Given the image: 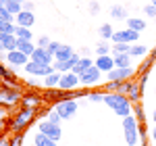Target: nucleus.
<instances>
[{"label":"nucleus","mask_w":156,"mask_h":146,"mask_svg":"<svg viewBox=\"0 0 156 146\" xmlns=\"http://www.w3.org/2000/svg\"><path fill=\"white\" fill-rule=\"evenodd\" d=\"M36 115H37V109H31V107H17L15 113L9 117V123H6V130L11 134H23L25 130L36 121Z\"/></svg>","instance_id":"f257e3e1"},{"label":"nucleus","mask_w":156,"mask_h":146,"mask_svg":"<svg viewBox=\"0 0 156 146\" xmlns=\"http://www.w3.org/2000/svg\"><path fill=\"white\" fill-rule=\"evenodd\" d=\"M104 104L110 107V111L115 115H119L121 119L129 117L133 113V102L129 100L127 94H121V92H106L104 94Z\"/></svg>","instance_id":"f03ea898"},{"label":"nucleus","mask_w":156,"mask_h":146,"mask_svg":"<svg viewBox=\"0 0 156 146\" xmlns=\"http://www.w3.org/2000/svg\"><path fill=\"white\" fill-rule=\"evenodd\" d=\"M25 92H23V84H0V107L4 109H17V104H21Z\"/></svg>","instance_id":"7ed1b4c3"},{"label":"nucleus","mask_w":156,"mask_h":146,"mask_svg":"<svg viewBox=\"0 0 156 146\" xmlns=\"http://www.w3.org/2000/svg\"><path fill=\"white\" fill-rule=\"evenodd\" d=\"M123 136H125L127 146H137V142H140V123L133 115L123 117Z\"/></svg>","instance_id":"20e7f679"},{"label":"nucleus","mask_w":156,"mask_h":146,"mask_svg":"<svg viewBox=\"0 0 156 146\" xmlns=\"http://www.w3.org/2000/svg\"><path fill=\"white\" fill-rule=\"evenodd\" d=\"M135 73H137L135 67H115L112 71L106 73V77H108V82H127V79H133L135 77Z\"/></svg>","instance_id":"39448f33"},{"label":"nucleus","mask_w":156,"mask_h":146,"mask_svg":"<svg viewBox=\"0 0 156 146\" xmlns=\"http://www.w3.org/2000/svg\"><path fill=\"white\" fill-rule=\"evenodd\" d=\"M23 71L27 73V75H34V77H42V79H44L46 75L54 73V67H52V65H42V63L29 61V63L23 67Z\"/></svg>","instance_id":"423d86ee"},{"label":"nucleus","mask_w":156,"mask_h":146,"mask_svg":"<svg viewBox=\"0 0 156 146\" xmlns=\"http://www.w3.org/2000/svg\"><path fill=\"white\" fill-rule=\"evenodd\" d=\"M54 109L58 111V115L62 117V121H67V119H71L73 115L77 113L79 104H77V100H60V102L54 104Z\"/></svg>","instance_id":"0eeeda50"},{"label":"nucleus","mask_w":156,"mask_h":146,"mask_svg":"<svg viewBox=\"0 0 156 146\" xmlns=\"http://www.w3.org/2000/svg\"><path fill=\"white\" fill-rule=\"evenodd\" d=\"M29 61H31V59H29L27 54H23L21 50H11V52H6V63H9V67L15 69V71H17V69H23Z\"/></svg>","instance_id":"6e6552de"},{"label":"nucleus","mask_w":156,"mask_h":146,"mask_svg":"<svg viewBox=\"0 0 156 146\" xmlns=\"http://www.w3.org/2000/svg\"><path fill=\"white\" fill-rule=\"evenodd\" d=\"M37 132H42V134H46L48 138H52V140H56L58 142L60 136H62V130H60L58 123H52L48 121V119H44V121L37 123Z\"/></svg>","instance_id":"1a4fd4ad"},{"label":"nucleus","mask_w":156,"mask_h":146,"mask_svg":"<svg viewBox=\"0 0 156 146\" xmlns=\"http://www.w3.org/2000/svg\"><path fill=\"white\" fill-rule=\"evenodd\" d=\"M102 79V71L98 69L96 65H92L87 71H83L81 75H79V82H81V86L83 88H90V86H96L98 82Z\"/></svg>","instance_id":"9d476101"},{"label":"nucleus","mask_w":156,"mask_h":146,"mask_svg":"<svg viewBox=\"0 0 156 146\" xmlns=\"http://www.w3.org/2000/svg\"><path fill=\"white\" fill-rule=\"evenodd\" d=\"M21 104H23V107H31V109H40V107H44V104H46V100H44V92H37V90L25 92Z\"/></svg>","instance_id":"9b49d317"},{"label":"nucleus","mask_w":156,"mask_h":146,"mask_svg":"<svg viewBox=\"0 0 156 146\" xmlns=\"http://www.w3.org/2000/svg\"><path fill=\"white\" fill-rule=\"evenodd\" d=\"M140 40V34L137 31H133L129 27H125V29H121V31H115L112 34V42H125V44H135Z\"/></svg>","instance_id":"f8f14e48"},{"label":"nucleus","mask_w":156,"mask_h":146,"mask_svg":"<svg viewBox=\"0 0 156 146\" xmlns=\"http://www.w3.org/2000/svg\"><path fill=\"white\" fill-rule=\"evenodd\" d=\"M79 84H81V82H79V75L73 73V71H67V73H62L58 88H60V90H65V92H69V90H75Z\"/></svg>","instance_id":"ddd939ff"},{"label":"nucleus","mask_w":156,"mask_h":146,"mask_svg":"<svg viewBox=\"0 0 156 146\" xmlns=\"http://www.w3.org/2000/svg\"><path fill=\"white\" fill-rule=\"evenodd\" d=\"M0 82H2V84H12V86L21 84L19 77H17V73H15V69L6 67L2 61H0Z\"/></svg>","instance_id":"4468645a"},{"label":"nucleus","mask_w":156,"mask_h":146,"mask_svg":"<svg viewBox=\"0 0 156 146\" xmlns=\"http://www.w3.org/2000/svg\"><path fill=\"white\" fill-rule=\"evenodd\" d=\"M94 65H96L102 73H108V71H112V69H115V57H112V54L96 57V59H94Z\"/></svg>","instance_id":"2eb2a0df"},{"label":"nucleus","mask_w":156,"mask_h":146,"mask_svg":"<svg viewBox=\"0 0 156 146\" xmlns=\"http://www.w3.org/2000/svg\"><path fill=\"white\" fill-rule=\"evenodd\" d=\"M67 98V92L65 90H60V88H50V90H44V100H46V104L52 102V104H56L60 100H65Z\"/></svg>","instance_id":"dca6fc26"},{"label":"nucleus","mask_w":156,"mask_h":146,"mask_svg":"<svg viewBox=\"0 0 156 146\" xmlns=\"http://www.w3.org/2000/svg\"><path fill=\"white\" fill-rule=\"evenodd\" d=\"M79 59H81L79 54H73L69 61H54V63H52V67H54V71H58V73H67V71H71L73 67L77 65Z\"/></svg>","instance_id":"f3484780"},{"label":"nucleus","mask_w":156,"mask_h":146,"mask_svg":"<svg viewBox=\"0 0 156 146\" xmlns=\"http://www.w3.org/2000/svg\"><path fill=\"white\" fill-rule=\"evenodd\" d=\"M31 61L42 63V65H52L54 63V54H50L46 48H36L34 54H31Z\"/></svg>","instance_id":"a211bd4d"},{"label":"nucleus","mask_w":156,"mask_h":146,"mask_svg":"<svg viewBox=\"0 0 156 146\" xmlns=\"http://www.w3.org/2000/svg\"><path fill=\"white\" fill-rule=\"evenodd\" d=\"M34 23H36V15L31 11H21L15 17V25H21V27H29V29H31Z\"/></svg>","instance_id":"6ab92c4d"},{"label":"nucleus","mask_w":156,"mask_h":146,"mask_svg":"<svg viewBox=\"0 0 156 146\" xmlns=\"http://www.w3.org/2000/svg\"><path fill=\"white\" fill-rule=\"evenodd\" d=\"M73 54H75V52H73V48L69 44H60V48L54 52V61H69Z\"/></svg>","instance_id":"aec40b11"},{"label":"nucleus","mask_w":156,"mask_h":146,"mask_svg":"<svg viewBox=\"0 0 156 146\" xmlns=\"http://www.w3.org/2000/svg\"><path fill=\"white\" fill-rule=\"evenodd\" d=\"M92 65H94V59H90V57H81V59L77 61V65L73 67L71 71H73V73H77V75H81V73L87 71V69H90Z\"/></svg>","instance_id":"412c9836"},{"label":"nucleus","mask_w":156,"mask_h":146,"mask_svg":"<svg viewBox=\"0 0 156 146\" xmlns=\"http://www.w3.org/2000/svg\"><path fill=\"white\" fill-rule=\"evenodd\" d=\"M60 77H62V73H58V71H54V73H50V75H46L44 77V90H50V88H58V84H60Z\"/></svg>","instance_id":"4be33fe9"},{"label":"nucleus","mask_w":156,"mask_h":146,"mask_svg":"<svg viewBox=\"0 0 156 146\" xmlns=\"http://www.w3.org/2000/svg\"><path fill=\"white\" fill-rule=\"evenodd\" d=\"M110 17H112V19H117V21H127V19H129V17H127V9H125V6H121V4L110 6Z\"/></svg>","instance_id":"5701e85b"},{"label":"nucleus","mask_w":156,"mask_h":146,"mask_svg":"<svg viewBox=\"0 0 156 146\" xmlns=\"http://www.w3.org/2000/svg\"><path fill=\"white\" fill-rule=\"evenodd\" d=\"M37 46L34 44V40H19V46H17V50H21L23 54H27L29 59H31V54H34V50H36Z\"/></svg>","instance_id":"b1692460"},{"label":"nucleus","mask_w":156,"mask_h":146,"mask_svg":"<svg viewBox=\"0 0 156 146\" xmlns=\"http://www.w3.org/2000/svg\"><path fill=\"white\" fill-rule=\"evenodd\" d=\"M34 144L36 146H56V140L48 138L46 134H42V132H36V136H34Z\"/></svg>","instance_id":"393cba45"},{"label":"nucleus","mask_w":156,"mask_h":146,"mask_svg":"<svg viewBox=\"0 0 156 146\" xmlns=\"http://www.w3.org/2000/svg\"><path fill=\"white\" fill-rule=\"evenodd\" d=\"M146 25H148V23H146L144 19H140V17H129V19H127V27L133 29V31H137V34H140V31H144Z\"/></svg>","instance_id":"a878e982"},{"label":"nucleus","mask_w":156,"mask_h":146,"mask_svg":"<svg viewBox=\"0 0 156 146\" xmlns=\"http://www.w3.org/2000/svg\"><path fill=\"white\" fill-rule=\"evenodd\" d=\"M42 111L46 113V119H48V121H52V123H58V125H60L62 117L58 115V111H56V109H50L48 104H44V109H42Z\"/></svg>","instance_id":"bb28decb"},{"label":"nucleus","mask_w":156,"mask_h":146,"mask_svg":"<svg viewBox=\"0 0 156 146\" xmlns=\"http://www.w3.org/2000/svg\"><path fill=\"white\" fill-rule=\"evenodd\" d=\"M112 57H115V67H133L131 54H112Z\"/></svg>","instance_id":"cd10ccee"},{"label":"nucleus","mask_w":156,"mask_h":146,"mask_svg":"<svg viewBox=\"0 0 156 146\" xmlns=\"http://www.w3.org/2000/svg\"><path fill=\"white\" fill-rule=\"evenodd\" d=\"M142 94H144V90H142V88H140V86H137V82H135V84L131 86V90H129V92H127V96H129V100H131L133 104H135V102H140V100H142Z\"/></svg>","instance_id":"c85d7f7f"},{"label":"nucleus","mask_w":156,"mask_h":146,"mask_svg":"<svg viewBox=\"0 0 156 146\" xmlns=\"http://www.w3.org/2000/svg\"><path fill=\"white\" fill-rule=\"evenodd\" d=\"M131 44H125V42H112V54H129Z\"/></svg>","instance_id":"c756f323"},{"label":"nucleus","mask_w":156,"mask_h":146,"mask_svg":"<svg viewBox=\"0 0 156 146\" xmlns=\"http://www.w3.org/2000/svg\"><path fill=\"white\" fill-rule=\"evenodd\" d=\"M23 86H27V88H31V90H44V84L40 82V77H34V75H29L25 82H21Z\"/></svg>","instance_id":"7c9ffc66"},{"label":"nucleus","mask_w":156,"mask_h":146,"mask_svg":"<svg viewBox=\"0 0 156 146\" xmlns=\"http://www.w3.org/2000/svg\"><path fill=\"white\" fill-rule=\"evenodd\" d=\"M4 6L9 9V13H11L12 17H17L19 13L23 11V4H21V2H15V0H6V2H4Z\"/></svg>","instance_id":"2f4dec72"},{"label":"nucleus","mask_w":156,"mask_h":146,"mask_svg":"<svg viewBox=\"0 0 156 146\" xmlns=\"http://www.w3.org/2000/svg\"><path fill=\"white\" fill-rule=\"evenodd\" d=\"M15 36L19 38V40H34V34H31V29H29V27H21V25H17V29H15Z\"/></svg>","instance_id":"473e14b6"},{"label":"nucleus","mask_w":156,"mask_h":146,"mask_svg":"<svg viewBox=\"0 0 156 146\" xmlns=\"http://www.w3.org/2000/svg\"><path fill=\"white\" fill-rule=\"evenodd\" d=\"M133 117L137 119V123H146V113H144V107H142V102H135L133 104Z\"/></svg>","instance_id":"72a5a7b5"},{"label":"nucleus","mask_w":156,"mask_h":146,"mask_svg":"<svg viewBox=\"0 0 156 146\" xmlns=\"http://www.w3.org/2000/svg\"><path fill=\"white\" fill-rule=\"evenodd\" d=\"M98 34H100V38L102 40H112V25L110 23H104V25H100V29H98Z\"/></svg>","instance_id":"f704fd0d"},{"label":"nucleus","mask_w":156,"mask_h":146,"mask_svg":"<svg viewBox=\"0 0 156 146\" xmlns=\"http://www.w3.org/2000/svg\"><path fill=\"white\" fill-rule=\"evenodd\" d=\"M154 57H148V59H144V61L140 63V67H137V73H150V69H152V65H154Z\"/></svg>","instance_id":"c9c22d12"},{"label":"nucleus","mask_w":156,"mask_h":146,"mask_svg":"<svg viewBox=\"0 0 156 146\" xmlns=\"http://www.w3.org/2000/svg\"><path fill=\"white\" fill-rule=\"evenodd\" d=\"M104 90H90L87 92V100H92V102H104Z\"/></svg>","instance_id":"e433bc0d"},{"label":"nucleus","mask_w":156,"mask_h":146,"mask_svg":"<svg viewBox=\"0 0 156 146\" xmlns=\"http://www.w3.org/2000/svg\"><path fill=\"white\" fill-rule=\"evenodd\" d=\"M110 52H112V46L108 44L106 40H102V42L96 46V54L98 57H104V54H110Z\"/></svg>","instance_id":"4c0bfd02"},{"label":"nucleus","mask_w":156,"mask_h":146,"mask_svg":"<svg viewBox=\"0 0 156 146\" xmlns=\"http://www.w3.org/2000/svg\"><path fill=\"white\" fill-rule=\"evenodd\" d=\"M15 29H17L15 23H11V21H2V19H0V34H15Z\"/></svg>","instance_id":"58836bf2"},{"label":"nucleus","mask_w":156,"mask_h":146,"mask_svg":"<svg viewBox=\"0 0 156 146\" xmlns=\"http://www.w3.org/2000/svg\"><path fill=\"white\" fill-rule=\"evenodd\" d=\"M146 52H148V48L142 46V44H131V50H129L131 57H144Z\"/></svg>","instance_id":"ea45409f"},{"label":"nucleus","mask_w":156,"mask_h":146,"mask_svg":"<svg viewBox=\"0 0 156 146\" xmlns=\"http://www.w3.org/2000/svg\"><path fill=\"white\" fill-rule=\"evenodd\" d=\"M6 123H9V109H4V107H0V134L4 132V127H6Z\"/></svg>","instance_id":"a19ab883"},{"label":"nucleus","mask_w":156,"mask_h":146,"mask_svg":"<svg viewBox=\"0 0 156 146\" xmlns=\"http://www.w3.org/2000/svg\"><path fill=\"white\" fill-rule=\"evenodd\" d=\"M0 19H2V21H11V23H15V17L9 13V9H6L4 4H0Z\"/></svg>","instance_id":"79ce46f5"},{"label":"nucleus","mask_w":156,"mask_h":146,"mask_svg":"<svg viewBox=\"0 0 156 146\" xmlns=\"http://www.w3.org/2000/svg\"><path fill=\"white\" fill-rule=\"evenodd\" d=\"M148 134H150L148 125H146V123H140V142H142V144L148 142Z\"/></svg>","instance_id":"37998d69"},{"label":"nucleus","mask_w":156,"mask_h":146,"mask_svg":"<svg viewBox=\"0 0 156 146\" xmlns=\"http://www.w3.org/2000/svg\"><path fill=\"white\" fill-rule=\"evenodd\" d=\"M11 146H23V134H11Z\"/></svg>","instance_id":"c03bdc74"},{"label":"nucleus","mask_w":156,"mask_h":146,"mask_svg":"<svg viewBox=\"0 0 156 146\" xmlns=\"http://www.w3.org/2000/svg\"><path fill=\"white\" fill-rule=\"evenodd\" d=\"M144 13L148 15V17H150V19H156V6L152 4V2H150V4H146V6H144Z\"/></svg>","instance_id":"a18cd8bd"},{"label":"nucleus","mask_w":156,"mask_h":146,"mask_svg":"<svg viewBox=\"0 0 156 146\" xmlns=\"http://www.w3.org/2000/svg\"><path fill=\"white\" fill-rule=\"evenodd\" d=\"M52 42L50 38H46V36H42V38H37V48H48V44Z\"/></svg>","instance_id":"49530a36"},{"label":"nucleus","mask_w":156,"mask_h":146,"mask_svg":"<svg viewBox=\"0 0 156 146\" xmlns=\"http://www.w3.org/2000/svg\"><path fill=\"white\" fill-rule=\"evenodd\" d=\"M0 146H11V136L6 134V132L0 134Z\"/></svg>","instance_id":"de8ad7c7"},{"label":"nucleus","mask_w":156,"mask_h":146,"mask_svg":"<svg viewBox=\"0 0 156 146\" xmlns=\"http://www.w3.org/2000/svg\"><path fill=\"white\" fill-rule=\"evenodd\" d=\"M148 77H150V73H140V77H137V86L144 90V86H146V82H148Z\"/></svg>","instance_id":"09e8293b"},{"label":"nucleus","mask_w":156,"mask_h":146,"mask_svg":"<svg viewBox=\"0 0 156 146\" xmlns=\"http://www.w3.org/2000/svg\"><path fill=\"white\" fill-rule=\"evenodd\" d=\"M58 48H60V42H56V40H52V42L48 44V48H46V50H48L50 54H54V52H56Z\"/></svg>","instance_id":"8fccbe9b"},{"label":"nucleus","mask_w":156,"mask_h":146,"mask_svg":"<svg viewBox=\"0 0 156 146\" xmlns=\"http://www.w3.org/2000/svg\"><path fill=\"white\" fill-rule=\"evenodd\" d=\"M87 9H90V15H98V13H100V4H98V2H90Z\"/></svg>","instance_id":"3c124183"},{"label":"nucleus","mask_w":156,"mask_h":146,"mask_svg":"<svg viewBox=\"0 0 156 146\" xmlns=\"http://www.w3.org/2000/svg\"><path fill=\"white\" fill-rule=\"evenodd\" d=\"M23 11H31V13H34V2L25 0V2H23Z\"/></svg>","instance_id":"603ef678"},{"label":"nucleus","mask_w":156,"mask_h":146,"mask_svg":"<svg viewBox=\"0 0 156 146\" xmlns=\"http://www.w3.org/2000/svg\"><path fill=\"white\" fill-rule=\"evenodd\" d=\"M150 136H152V140H154V142H156V125H154V127H152V130H150Z\"/></svg>","instance_id":"864d4df0"},{"label":"nucleus","mask_w":156,"mask_h":146,"mask_svg":"<svg viewBox=\"0 0 156 146\" xmlns=\"http://www.w3.org/2000/svg\"><path fill=\"white\" fill-rule=\"evenodd\" d=\"M152 121L156 123V107H154V111H152Z\"/></svg>","instance_id":"5fc2aeb1"},{"label":"nucleus","mask_w":156,"mask_h":146,"mask_svg":"<svg viewBox=\"0 0 156 146\" xmlns=\"http://www.w3.org/2000/svg\"><path fill=\"white\" fill-rule=\"evenodd\" d=\"M152 57H154V59H156V46H154V50H152Z\"/></svg>","instance_id":"6e6d98bb"},{"label":"nucleus","mask_w":156,"mask_h":146,"mask_svg":"<svg viewBox=\"0 0 156 146\" xmlns=\"http://www.w3.org/2000/svg\"><path fill=\"white\" fill-rule=\"evenodd\" d=\"M0 52H4V48H2V42H0Z\"/></svg>","instance_id":"4d7b16f0"},{"label":"nucleus","mask_w":156,"mask_h":146,"mask_svg":"<svg viewBox=\"0 0 156 146\" xmlns=\"http://www.w3.org/2000/svg\"><path fill=\"white\" fill-rule=\"evenodd\" d=\"M142 146H150V142H144V144H142Z\"/></svg>","instance_id":"13d9d810"},{"label":"nucleus","mask_w":156,"mask_h":146,"mask_svg":"<svg viewBox=\"0 0 156 146\" xmlns=\"http://www.w3.org/2000/svg\"><path fill=\"white\" fill-rule=\"evenodd\" d=\"M15 2H21V4H23V2H25V0H15Z\"/></svg>","instance_id":"bf43d9fd"},{"label":"nucleus","mask_w":156,"mask_h":146,"mask_svg":"<svg viewBox=\"0 0 156 146\" xmlns=\"http://www.w3.org/2000/svg\"><path fill=\"white\" fill-rule=\"evenodd\" d=\"M150 2H152V4H154V6H156V0H150Z\"/></svg>","instance_id":"052dcab7"},{"label":"nucleus","mask_w":156,"mask_h":146,"mask_svg":"<svg viewBox=\"0 0 156 146\" xmlns=\"http://www.w3.org/2000/svg\"><path fill=\"white\" fill-rule=\"evenodd\" d=\"M4 2H6V0H0V4H4Z\"/></svg>","instance_id":"680f3d73"},{"label":"nucleus","mask_w":156,"mask_h":146,"mask_svg":"<svg viewBox=\"0 0 156 146\" xmlns=\"http://www.w3.org/2000/svg\"><path fill=\"white\" fill-rule=\"evenodd\" d=\"M31 146H36V144H31Z\"/></svg>","instance_id":"e2e57ef3"},{"label":"nucleus","mask_w":156,"mask_h":146,"mask_svg":"<svg viewBox=\"0 0 156 146\" xmlns=\"http://www.w3.org/2000/svg\"><path fill=\"white\" fill-rule=\"evenodd\" d=\"M154 96H156V92H154Z\"/></svg>","instance_id":"0e129e2a"}]
</instances>
